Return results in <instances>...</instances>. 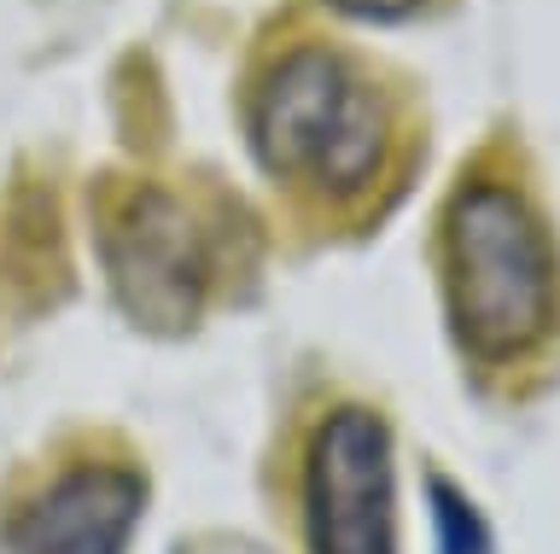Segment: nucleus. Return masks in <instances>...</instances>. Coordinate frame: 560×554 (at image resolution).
<instances>
[{"mask_svg": "<svg viewBox=\"0 0 560 554\" xmlns=\"http://www.w3.org/2000/svg\"><path fill=\"white\" fill-rule=\"evenodd\" d=\"M100 257L112 274L117 304L129 309L135 327L152 333H182L199 321L210 292V246L187 199H175L158 181L122 187L117 204L105 211Z\"/></svg>", "mask_w": 560, "mask_h": 554, "instance_id": "obj_4", "label": "nucleus"}, {"mask_svg": "<svg viewBox=\"0 0 560 554\" xmlns=\"http://www.w3.org/2000/svg\"><path fill=\"white\" fill-rule=\"evenodd\" d=\"M332 12H345V19H357V24H402V19H415L427 0H327Z\"/></svg>", "mask_w": 560, "mask_h": 554, "instance_id": "obj_7", "label": "nucleus"}, {"mask_svg": "<svg viewBox=\"0 0 560 554\" xmlns=\"http://www.w3.org/2000/svg\"><path fill=\"white\" fill-rule=\"evenodd\" d=\"M147 479L129 461H70L0 526L7 554H122L140 526Z\"/></svg>", "mask_w": 560, "mask_h": 554, "instance_id": "obj_5", "label": "nucleus"}, {"mask_svg": "<svg viewBox=\"0 0 560 554\" xmlns=\"http://www.w3.org/2000/svg\"><path fill=\"white\" fill-rule=\"evenodd\" d=\"M298 526L310 554H397L392 426L374 403H327L298 449Z\"/></svg>", "mask_w": 560, "mask_h": 554, "instance_id": "obj_3", "label": "nucleus"}, {"mask_svg": "<svg viewBox=\"0 0 560 554\" xmlns=\"http://www.w3.org/2000/svg\"><path fill=\"white\" fill-rule=\"evenodd\" d=\"M245 141L280 193L315 216H362L397 176L402 111L357 54L298 36L245 89Z\"/></svg>", "mask_w": 560, "mask_h": 554, "instance_id": "obj_1", "label": "nucleus"}, {"mask_svg": "<svg viewBox=\"0 0 560 554\" xmlns=\"http://www.w3.org/2000/svg\"><path fill=\"white\" fill-rule=\"evenodd\" d=\"M438 281L455 344L479 368H525L560 327V246L508 169H467L438 222Z\"/></svg>", "mask_w": 560, "mask_h": 554, "instance_id": "obj_2", "label": "nucleus"}, {"mask_svg": "<svg viewBox=\"0 0 560 554\" xmlns=\"http://www.w3.org/2000/svg\"><path fill=\"white\" fill-rule=\"evenodd\" d=\"M432 519H438V537H444V554H485L490 549L472 502L455 491V484H444V479H432Z\"/></svg>", "mask_w": 560, "mask_h": 554, "instance_id": "obj_6", "label": "nucleus"}]
</instances>
